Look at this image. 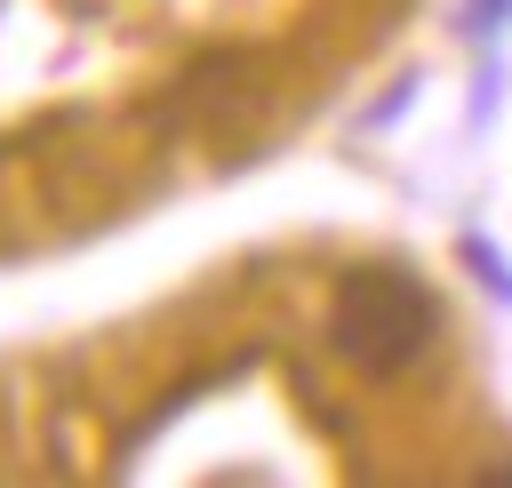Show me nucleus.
Returning a JSON list of instances; mask_svg holds the SVG:
<instances>
[{
    "label": "nucleus",
    "mask_w": 512,
    "mask_h": 488,
    "mask_svg": "<svg viewBox=\"0 0 512 488\" xmlns=\"http://www.w3.org/2000/svg\"><path fill=\"white\" fill-rule=\"evenodd\" d=\"M432 328H440V304H432V288L408 264H360V272H344L336 312H328V344L360 376L416 368L424 344H432Z\"/></svg>",
    "instance_id": "obj_1"
},
{
    "label": "nucleus",
    "mask_w": 512,
    "mask_h": 488,
    "mask_svg": "<svg viewBox=\"0 0 512 488\" xmlns=\"http://www.w3.org/2000/svg\"><path fill=\"white\" fill-rule=\"evenodd\" d=\"M480 32H496V24H512V0H480V16H472Z\"/></svg>",
    "instance_id": "obj_2"
},
{
    "label": "nucleus",
    "mask_w": 512,
    "mask_h": 488,
    "mask_svg": "<svg viewBox=\"0 0 512 488\" xmlns=\"http://www.w3.org/2000/svg\"><path fill=\"white\" fill-rule=\"evenodd\" d=\"M504 480H512V464H504V472H488V488H504Z\"/></svg>",
    "instance_id": "obj_3"
}]
</instances>
